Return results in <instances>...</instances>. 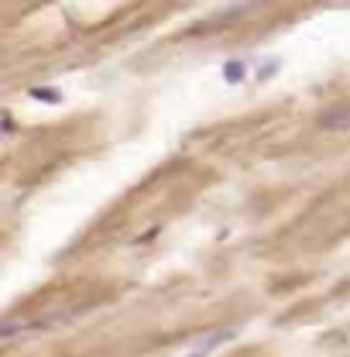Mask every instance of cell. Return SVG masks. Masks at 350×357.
I'll return each mask as SVG.
<instances>
[{
  "mask_svg": "<svg viewBox=\"0 0 350 357\" xmlns=\"http://www.w3.org/2000/svg\"><path fill=\"white\" fill-rule=\"evenodd\" d=\"M234 340V330H217V333H206L196 347H192V354H185V357H210L213 351H220L223 344H230Z\"/></svg>",
  "mask_w": 350,
  "mask_h": 357,
  "instance_id": "cell-1",
  "label": "cell"
},
{
  "mask_svg": "<svg viewBox=\"0 0 350 357\" xmlns=\"http://www.w3.org/2000/svg\"><path fill=\"white\" fill-rule=\"evenodd\" d=\"M319 128H326V131H344V128H350V107H344V110H326L319 117Z\"/></svg>",
  "mask_w": 350,
  "mask_h": 357,
  "instance_id": "cell-2",
  "label": "cell"
},
{
  "mask_svg": "<svg viewBox=\"0 0 350 357\" xmlns=\"http://www.w3.org/2000/svg\"><path fill=\"white\" fill-rule=\"evenodd\" d=\"M244 79H248V62H237V59H230V62L223 66V83L237 86V83H244Z\"/></svg>",
  "mask_w": 350,
  "mask_h": 357,
  "instance_id": "cell-3",
  "label": "cell"
},
{
  "mask_svg": "<svg viewBox=\"0 0 350 357\" xmlns=\"http://www.w3.org/2000/svg\"><path fill=\"white\" fill-rule=\"evenodd\" d=\"M31 100H42V103H62V93H59V89L35 86V89H31Z\"/></svg>",
  "mask_w": 350,
  "mask_h": 357,
  "instance_id": "cell-4",
  "label": "cell"
}]
</instances>
